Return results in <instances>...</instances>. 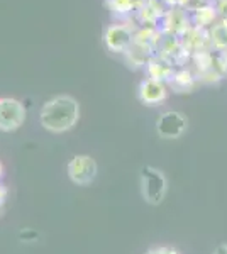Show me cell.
<instances>
[{"instance_id": "6da1fadb", "label": "cell", "mask_w": 227, "mask_h": 254, "mask_svg": "<svg viewBox=\"0 0 227 254\" xmlns=\"http://www.w3.org/2000/svg\"><path fill=\"white\" fill-rule=\"evenodd\" d=\"M78 119H80V105L70 95H58L48 100L39 114L41 126L53 134L72 130L76 126Z\"/></svg>"}, {"instance_id": "7a4b0ae2", "label": "cell", "mask_w": 227, "mask_h": 254, "mask_svg": "<svg viewBox=\"0 0 227 254\" xmlns=\"http://www.w3.org/2000/svg\"><path fill=\"white\" fill-rule=\"evenodd\" d=\"M139 185H141V195L144 202L150 203V205H159L164 200V196H166L168 180L163 171L154 166L141 168Z\"/></svg>"}, {"instance_id": "3957f363", "label": "cell", "mask_w": 227, "mask_h": 254, "mask_svg": "<svg viewBox=\"0 0 227 254\" xmlns=\"http://www.w3.org/2000/svg\"><path fill=\"white\" fill-rule=\"evenodd\" d=\"M68 176L75 185L78 187H86L97 178L98 166L97 161L92 156H86V154H76L70 159L67 166Z\"/></svg>"}, {"instance_id": "277c9868", "label": "cell", "mask_w": 227, "mask_h": 254, "mask_svg": "<svg viewBox=\"0 0 227 254\" xmlns=\"http://www.w3.org/2000/svg\"><path fill=\"white\" fill-rule=\"evenodd\" d=\"M26 107L15 98H0V130L14 132L26 121Z\"/></svg>"}, {"instance_id": "5b68a950", "label": "cell", "mask_w": 227, "mask_h": 254, "mask_svg": "<svg viewBox=\"0 0 227 254\" xmlns=\"http://www.w3.org/2000/svg\"><path fill=\"white\" fill-rule=\"evenodd\" d=\"M188 119L181 112L176 110H168L161 114L158 122H156V132L163 139H178L187 132Z\"/></svg>"}, {"instance_id": "8992f818", "label": "cell", "mask_w": 227, "mask_h": 254, "mask_svg": "<svg viewBox=\"0 0 227 254\" xmlns=\"http://www.w3.org/2000/svg\"><path fill=\"white\" fill-rule=\"evenodd\" d=\"M134 39V29L129 24H112L105 31V46L112 53H126Z\"/></svg>"}, {"instance_id": "52a82bcc", "label": "cell", "mask_w": 227, "mask_h": 254, "mask_svg": "<svg viewBox=\"0 0 227 254\" xmlns=\"http://www.w3.org/2000/svg\"><path fill=\"white\" fill-rule=\"evenodd\" d=\"M166 7L161 0H136V17L141 26H154L158 27L161 19L166 14Z\"/></svg>"}, {"instance_id": "ba28073f", "label": "cell", "mask_w": 227, "mask_h": 254, "mask_svg": "<svg viewBox=\"0 0 227 254\" xmlns=\"http://www.w3.org/2000/svg\"><path fill=\"white\" fill-rule=\"evenodd\" d=\"M139 100L146 105H158L161 102L166 100L168 97V85L163 81H156L151 78H144L139 83L138 90Z\"/></svg>"}, {"instance_id": "9c48e42d", "label": "cell", "mask_w": 227, "mask_h": 254, "mask_svg": "<svg viewBox=\"0 0 227 254\" xmlns=\"http://www.w3.org/2000/svg\"><path fill=\"white\" fill-rule=\"evenodd\" d=\"M190 20H192V26L200 27V29H210L219 20L216 3H210V2L199 3L192 10V14H190Z\"/></svg>"}, {"instance_id": "30bf717a", "label": "cell", "mask_w": 227, "mask_h": 254, "mask_svg": "<svg viewBox=\"0 0 227 254\" xmlns=\"http://www.w3.org/2000/svg\"><path fill=\"white\" fill-rule=\"evenodd\" d=\"M146 73L148 78L156 80V81H163V83H168L171 80L173 73H175V68L171 66L168 61L161 60L159 56L152 55L146 63Z\"/></svg>"}, {"instance_id": "8fae6325", "label": "cell", "mask_w": 227, "mask_h": 254, "mask_svg": "<svg viewBox=\"0 0 227 254\" xmlns=\"http://www.w3.org/2000/svg\"><path fill=\"white\" fill-rule=\"evenodd\" d=\"M197 83V76L192 73V69L188 68H178L175 69L171 80L168 81V87L173 88V92L176 93H190L193 88H195Z\"/></svg>"}, {"instance_id": "7c38bea8", "label": "cell", "mask_w": 227, "mask_h": 254, "mask_svg": "<svg viewBox=\"0 0 227 254\" xmlns=\"http://www.w3.org/2000/svg\"><path fill=\"white\" fill-rule=\"evenodd\" d=\"M209 36H210L212 49H216L219 53L227 51V22H224V20H217V22L209 29Z\"/></svg>"}, {"instance_id": "4fadbf2b", "label": "cell", "mask_w": 227, "mask_h": 254, "mask_svg": "<svg viewBox=\"0 0 227 254\" xmlns=\"http://www.w3.org/2000/svg\"><path fill=\"white\" fill-rule=\"evenodd\" d=\"M107 5L115 15H127L136 10V0H107Z\"/></svg>"}, {"instance_id": "5bb4252c", "label": "cell", "mask_w": 227, "mask_h": 254, "mask_svg": "<svg viewBox=\"0 0 227 254\" xmlns=\"http://www.w3.org/2000/svg\"><path fill=\"white\" fill-rule=\"evenodd\" d=\"M146 254H181V253L176 248H173V246H158V248L150 249Z\"/></svg>"}, {"instance_id": "9a60e30c", "label": "cell", "mask_w": 227, "mask_h": 254, "mask_svg": "<svg viewBox=\"0 0 227 254\" xmlns=\"http://www.w3.org/2000/svg\"><path fill=\"white\" fill-rule=\"evenodd\" d=\"M216 9H217V14H219V20H224V22H227V0H217Z\"/></svg>"}, {"instance_id": "2e32d148", "label": "cell", "mask_w": 227, "mask_h": 254, "mask_svg": "<svg viewBox=\"0 0 227 254\" xmlns=\"http://www.w3.org/2000/svg\"><path fill=\"white\" fill-rule=\"evenodd\" d=\"M5 198H7V190H5V187L0 183V205L5 202Z\"/></svg>"}, {"instance_id": "e0dca14e", "label": "cell", "mask_w": 227, "mask_h": 254, "mask_svg": "<svg viewBox=\"0 0 227 254\" xmlns=\"http://www.w3.org/2000/svg\"><path fill=\"white\" fill-rule=\"evenodd\" d=\"M212 254H227V243L226 244H221L216 248V251H214Z\"/></svg>"}, {"instance_id": "ac0fdd59", "label": "cell", "mask_w": 227, "mask_h": 254, "mask_svg": "<svg viewBox=\"0 0 227 254\" xmlns=\"http://www.w3.org/2000/svg\"><path fill=\"white\" fill-rule=\"evenodd\" d=\"M190 2H192V0H178V7H183V9H185Z\"/></svg>"}, {"instance_id": "d6986e66", "label": "cell", "mask_w": 227, "mask_h": 254, "mask_svg": "<svg viewBox=\"0 0 227 254\" xmlns=\"http://www.w3.org/2000/svg\"><path fill=\"white\" fill-rule=\"evenodd\" d=\"M2 176H3V166H2V163H0V180H2Z\"/></svg>"}, {"instance_id": "ffe728a7", "label": "cell", "mask_w": 227, "mask_h": 254, "mask_svg": "<svg viewBox=\"0 0 227 254\" xmlns=\"http://www.w3.org/2000/svg\"><path fill=\"white\" fill-rule=\"evenodd\" d=\"M0 207H2V205H0Z\"/></svg>"}]
</instances>
